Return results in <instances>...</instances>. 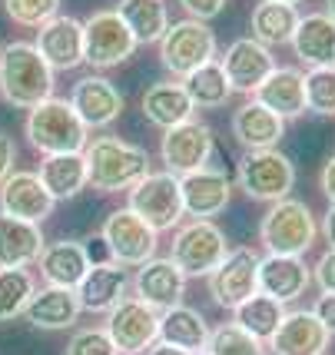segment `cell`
<instances>
[{
	"label": "cell",
	"instance_id": "7bdbcfd3",
	"mask_svg": "<svg viewBox=\"0 0 335 355\" xmlns=\"http://www.w3.org/2000/svg\"><path fill=\"white\" fill-rule=\"evenodd\" d=\"M83 252H87V263H90V266H107V263H113L107 239H103L100 232H96V236H90V239L83 243Z\"/></svg>",
	"mask_w": 335,
	"mask_h": 355
},
{
	"label": "cell",
	"instance_id": "816d5d0a",
	"mask_svg": "<svg viewBox=\"0 0 335 355\" xmlns=\"http://www.w3.org/2000/svg\"><path fill=\"white\" fill-rule=\"evenodd\" d=\"M196 355H209V352H196Z\"/></svg>",
	"mask_w": 335,
	"mask_h": 355
},
{
	"label": "cell",
	"instance_id": "f546056e",
	"mask_svg": "<svg viewBox=\"0 0 335 355\" xmlns=\"http://www.w3.org/2000/svg\"><path fill=\"white\" fill-rule=\"evenodd\" d=\"M139 107L146 113V120L153 126H160V130L193 120V103L186 96L183 83H153L150 90L143 93Z\"/></svg>",
	"mask_w": 335,
	"mask_h": 355
},
{
	"label": "cell",
	"instance_id": "7402d4cb",
	"mask_svg": "<svg viewBox=\"0 0 335 355\" xmlns=\"http://www.w3.org/2000/svg\"><path fill=\"white\" fill-rule=\"evenodd\" d=\"M232 137L243 146L246 153L256 150H275L279 139L286 137V120H279L273 110H266L262 103L249 100L232 113Z\"/></svg>",
	"mask_w": 335,
	"mask_h": 355
},
{
	"label": "cell",
	"instance_id": "74e56055",
	"mask_svg": "<svg viewBox=\"0 0 335 355\" xmlns=\"http://www.w3.org/2000/svg\"><path fill=\"white\" fill-rule=\"evenodd\" d=\"M305 110L319 113V116H335V67H319V70H305Z\"/></svg>",
	"mask_w": 335,
	"mask_h": 355
},
{
	"label": "cell",
	"instance_id": "f6af8a7d",
	"mask_svg": "<svg viewBox=\"0 0 335 355\" xmlns=\"http://www.w3.org/2000/svg\"><path fill=\"white\" fill-rule=\"evenodd\" d=\"M14 163H17V146L10 137H3L0 133V183L14 173Z\"/></svg>",
	"mask_w": 335,
	"mask_h": 355
},
{
	"label": "cell",
	"instance_id": "f35d334b",
	"mask_svg": "<svg viewBox=\"0 0 335 355\" xmlns=\"http://www.w3.org/2000/svg\"><path fill=\"white\" fill-rule=\"evenodd\" d=\"M7 17L20 27H44L46 20H53L60 10V0H3Z\"/></svg>",
	"mask_w": 335,
	"mask_h": 355
},
{
	"label": "cell",
	"instance_id": "44dd1931",
	"mask_svg": "<svg viewBox=\"0 0 335 355\" xmlns=\"http://www.w3.org/2000/svg\"><path fill=\"white\" fill-rule=\"evenodd\" d=\"M312 286V272L302 256H266L259 259V293L275 302H295Z\"/></svg>",
	"mask_w": 335,
	"mask_h": 355
},
{
	"label": "cell",
	"instance_id": "bcb514c9",
	"mask_svg": "<svg viewBox=\"0 0 335 355\" xmlns=\"http://www.w3.org/2000/svg\"><path fill=\"white\" fill-rule=\"evenodd\" d=\"M319 186H322V193L329 196V202H335V153H332V159H329V163L322 166Z\"/></svg>",
	"mask_w": 335,
	"mask_h": 355
},
{
	"label": "cell",
	"instance_id": "60d3db41",
	"mask_svg": "<svg viewBox=\"0 0 335 355\" xmlns=\"http://www.w3.org/2000/svg\"><path fill=\"white\" fill-rule=\"evenodd\" d=\"M180 7H183L186 14H189V20L206 24V20H213V17L223 14L226 0H180Z\"/></svg>",
	"mask_w": 335,
	"mask_h": 355
},
{
	"label": "cell",
	"instance_id": "9a60e30c",
	"mask_svg": "<svg viewBox=\"0 0 335 355\" xmlns=\"http://www.w3.org/2000/svg\"><path fill=\"white\" fill-rule=\"evenodd\" d=\"M0 213L40 226L53 213V196L46 193L37 173H10L0 183Z\"/></svg>",
	"mask_w": 335,
	"mask_h": 355
},
{
	"label": "cell",
	"instance_id": "7a4b0ae2",
	"mask_svg": "<svg viewBox=\"0 0 335 355\" xmlns=\"http://www.w3.org/2000/svg\"><path fill=\"white\" fill-rule=\"evenodd\" d=\"M83 159H87V186H93L96 193L133 189L150 173L146 150L117 137H96L93 143H87Z\"/></svg>",
	"mask_w": 335,
	"mask_h": 355
},
{
	"label": "cell",
	"instance_id": "6da1fadb",
	"mask_svg": "<svg viewBox=\"0 0 335 355\" xmlns=\"http://www.w3.org/2000/svg\"><path fill=\"white\" fill-rule=\"evenodd\" d=\"M0 96L20 110H33L53 96V70L33 44L17 40L0 50Z\"/></svg>",
	"mask_w": 335,
	"mask_h": 355
},
{
	"label": "cell",
	"instance_id": "277c9868",
	"mask_svg": "<svg viewBox=\"0 0 335 355\" xmlns=\"http://www.w3.org/2000/svg\"><path fill=\"white\" fill-rule=\"evenodd\" d=\"M316 219L302 200H279L262 216L259 239L269 256H305L316 243Z\"/></svg>",
	"mask_w": 335,
	"mask_h": 355
},
{
	"label": "cell",
	"instance_id": "4fadbf2b",
	"mask_svg": "<svg viewBox=\"0 0 335 355\" xmlns=\"http://www.w3.org/2000/svg\"><path fill=\"white\" fill-rule=\"evenodd\" d=\"M213 130L203 123V120H186V123L169 126L163 133V143H160V153H163V163H166V173L173 176H189L196 170H206L209 156H213Z\"/></svg>",
	"mask_w": 335,
	"mask_h": 355
},
{
	"label": "cell",
	"instance_id": "b9f144b4",
	"mask_svg": "<svg viewBox=\"0 0 335 355\" xmlns=\"http://www.w3.org/2000/svg\"><path fill=\"white\" fill-rule=\"evenodd\" d=\"M316 286L322 289V295H335V249L319 256V263H316Z\"/></svg>",
	"mask_w": 335,
	"mask_h": 355
},
{
	"label": "cell",
	"instance_id": "5b68a950",
	"mask_svg": "<svg viewBox=\"0 0 335 355\" xmlns=\"http://www.w3.org/2000/svg\"><path fill=\"white\" fill-rule=\"evenodd\" d=\"M229 243L226 232L216 226L213 219H193L176 230V239H173V263L176 269L189 276H213L219 263L226 259Z\"/></svg>",
	"mask_w": 335,
	"mask_h": 355
},
{
	"label": "cell",
	"instance_id": "603a6c76",
	"mask_svg": "<svg viewBox=\"0 0 335 355\" xmlns=\"http://www.w3.org/2000/svg\"><path fill=\"white\" fill-rule=\"evenodd\" d=\"M252 100L273 110L279 120H295L305 113V83L302 70L295 67H275L269 77L259 83V90L252 93Z\"/></svg>",
	"mask_w": 335,
	"mask_h": 355
},
{
	"label": "cell",
	"instance_id": "836d02e7",
	"mask_svg": "<svg viewBox=\"0 0 335 355\" xmlns=\"http://www.w3.org/2000/svg\"><path fill=\"white\" fill-rule=\"evenodd\" d=\"M236 312V319L232 322L239 325V329H246L249 336H256L259 342H269L275 336V329H279V322L286 319V306L282 302H275V299H269V295H249L239 309Z\"/></svg>",
	"mask_w": 335,
	"mask_h": 355
},
{
	"label": "cell",
	"instance_id": "ba28073f",
	"mask_svg": "<svg viewBox=\"0 0 335 355\" xmlns=\"http://www.w3.org/2000/svg\"><path fill=\"white\" fill-rule=\"evenodd\" d=\"M239 189L256 202H279L289 196L295 186V166L286 153L279 150H256L239 159Z\"/></svg>",
	"mask_w": 335,
	"mask_h": 355
},
{
	"label": "cell",
	"instance_id": "f907efd6",
	"mask_svg": "<svg viewBox=\"0 0 335 355\" xmlns=\"http://www.w3.org/2000/svg\"><path fill=\"white\" fill-rule=\"evenodd\" d=\"M279 3H292V7H295V3H302V0H279Z\"/></svg>",
	"mask_w": 335,
	"mask_h": 355
},
{
	"label": "cell",
	"instance_id": "5bb4252c",
	"mask_svg": "<svg viewBox=\"0 0 335 355\" xmlns=\"http://www.w3.org/2000/svg\"><path fill=\"white\" fill-rule=\"evenodd\" d=\"M219 67H223V73L229 80V90L252 96V93L259 90L262 80L275 70V60H273V50L269 46H262L252 37H239V40L229 44L226 57L219 60Z\"/></svg>",
	"mask_w": 335,
	"mask_h": 355
},
{
	"label": "cell",
	"instance_id": "d6a6232c",
	"mask_svg": "<svg viewBox=\"0 0 335 355\" xmlns=\"http://www.w3.org/2000/svg\"><path fill=\"white\" fill-rule=\"evenodd\" d=\"M295 27H299V10L292 3L259 0L256 10H252V40H259L262 46L292 44Z\"/></svg>",
	"mask_w": 335,
	"mask_h": 355
},
{
	"label": "cell",
	"instance_id": "3957f363",
	"mask_svg": "<svg viewBox=\"0 0 335 355\" xmlns=\"http://www.w3.org/2000/svg\"><path fill=\"white\" fill-rule=\"evenodd\" d=\"M27 137H31L33 150H40L44 156L83 153L87 143H90L87 139V126L80 123V116L70 107V100H57V96H50L40 107L31 110Z\"/></svg>",
	"mask_w": 335,
	"mask_h": 355
},
{
	"label": "cell",
	"instance_id": "8992f818",
	"mask_svg": "<svg viewBox=\"0 0 335 355\" xmlns=\"http://www.w3.org/2000/svg\"><path fill=\"white\" fill-rule=\"evenodd\" d=\"M216 33L199 24V20H180V24H169V31L160 40V63L166 67L173 77H189L193 70L206 67L216 60Z\"/></svg>",
	"mask_w": 335,
	"mask_h": 355
},
{
	"label": "cell",
	"instance_id": "52a82bcc",
	"mask_svg": "<svg viewBox=\"0 0 335 355\" xmlns=\"http://www.w3.org/2000/svg\"><path fill=\"white\" fill-rule=\"evenodd\" d=\"M146 226L156 232H166L180 226L183 213V193H180V176L173 173H146L133 189H130V206Z\"/></svg>",
	"mask_w": 335,
	"mask_h": 355
},
{
	"label": "cell",
	"instance_id": "c3c4849f",
	"mask_svg": "<svg viewBox=\"0 0 335 355\" xmlns=\"http://www.w3.org/2000/svg\"><path fill=\"white\" fill-rule=\"evenodd\" d=\"M146 355H189V352H183V349H173V345H163V342H160V345H153Z\"/></svg>",
	"mask_w": 335,
	"mask_h": 355
},
{
	"label": "cell",
	"instance_id": "ab89813d",
	"mask_svg": "<svg viewBox=\"0 0 335 355\" xmlns=\"http://www.w3.org/2000/svg\"><path fill=\"white\" fill-rule=\"evenodd\" d=\"M67 355H120V352L110 342L107 329H80V332H74V339L67 342Z\"/></svg>",
	"mask_w": 335,
	"mask_h": 355
},
{
	"label": "cell",
	"instance_id": "4dcf8cb0",
	"mask_svg": "<svg viewBox=\"0 0 335 355\" xmlns=\"http://www.w3.org/2000/svg\"><path fill=\"white\" fill-rule=\"evenodd\" d=\"M37 176L46 186V193L53 196V202L74 200L80 189H87V159H83V153L44 156Z\"/></svg>",
	"mask_w": 335,
	"mask_h": 355
},
{
	"label": "cell",
	"instance_id": "d590c367",
	"mask_svg": "<svg viewBox=\"0 0 335 355\" xmlns=\"http://www.w3.org/2000/svg\"><path fill=\"white\" fill-rule=\"evenodd\" d=\"M37 282L27 269H0V322H10L27 309Z\"/></svg>",
	"mask_w": 335,
	"mask_h": 355
},
{
	"label": "cell",
	"instance_id": "7c38bea8",
	"mask_svg": "<svg viewBox=\"0 0 335 355\" xmlns=\"http://www.w3.org/2000/svg\"><path fill=\"white\" fill-rule=\"evenodd\" d=\"M259 293V256L249 246H236L226 252L209 276V295L219 309H239L249 295Z\"/></svg>",
	"mask_w": 335,
	"mask_h": 355
},
{
	"label": "cell",
	"instance_id": "e0dca14e",
	"mask_svg": "<svg viewBox=\"0 0 335 355\" xmlns=\"http://www.w3.org/2000/svg\"><path fill=\"white\" fill-rule=\"evenodd\" d=\"M33 46L50 70H74L83 63V24L74 17L57 14L37 31Z\"/></svg>",
	"mask_w": 335,
	"mask_h": 355
},
{
	"label": "cell",
	"instance_id": "cb8c5ba5",
	"mask_svg": "<svg viewBox=\"0 0 335 355\" xmlns=\"http://www.w3.org/2000/svg\"><path fill=\"white\" fill-rule=\"evenodd\" d=\"M46 239L37 223L0 213V269H27L40 259Z\"/></svg>",
	"mask_w": 335,
	"mask_h": 355
},
{
	"label": "cell",
	"instance_id": "4316f807",
	"mask_svg": "<svg viewBox=\"0 0 335 355\" xmlns=\"http://www.w3.org/2000/svg\"><path fill=\"white\" fill-rule=\"evenodd\" d=\"M80 299H76V289H57V286H46V289H37L27 302V322L33 329H46V332H60V329H70L80 315Z\"/></svg>",
	"mask_w": 335,
	"mask_h": 355
},
{
	"label": "cell",
	"instance_id": "2e32d148",
	"mask_svg": "<svg viewBox=\"0 0 335 355\" xmlns=\"http://www.w3.org/2000/svg\"><path fill=\"white\" fill-rule=\"evenodd\" d=\"M70 107L76 110L80 123L87 126V130H103V126L120 120L123 96L107 77H83L74 83Z\"/></svg>",
	"mask_w": 335,
	"mask_h": 355
},
{
	"label": "cell",
	"instance_id": "d4e9b609",
	"mask_svg": "<svg viewBox=\"0 0 335 355\" xmlns=\"http://www.w3.org/2000/svg\"><path fill=\"white\" fill-rule=\"evenodd\" d=\"M292 50L309 70L335 67V20L325 14L299 17V27L292 33Z\"/></svg>",
	"mask_w": 335,
	"mask_h": 355
},
{
	"label": "cell",
	"instance_id": "484cf974",
	"mask_svg": "<svg viewBox=\"0 0 335 355\" xmlns=\"http://www.w3.org/2000/svg\"><path fill=\"white\" fill-rule=\"evenodd\" d=\"M126 269L117 263L107 266H90L83 282L76 286V299H80V309L87 312H110L113 306H120L126 299Z\"/></svg>",
	"mask_w": 335,
	"mask_h": 355
},
{
	"label": "cell",
	"instance_id": "83f0119b",
	"mask_svg": "<svg viewBox=\"0 0 335 355\" xmlns=\"http://www.w3.org/2000/svg\"><path fill=\"white\" fill-rule=\"evenodd\" d=\"M37 263H40V276L46 279V286H57V289H76L90 269L83 243H70V239L46 243Z\"/></svg>",
	"mask_w": 335,
	"mask_h": 355
},
{
	"label": "cell",
	"instance_id": "8fae6325",
	"mask_svg": "<svg viewBox=\"0 0 335 355\" xmlns=\"http://www.w3.org/2000/svg\"><path fill=\"white\" fill-rule=\"evenodd\" d=\"M100 236L107 239L110 246V256H113V263L117 266H143L156 259V236L160 232L146 226L143 219L133 213V209H117V213H110L107 223H103V230Z\"/></svg>",
	"mask_w": 335,
	"mask_h": 355
},
{
	"label": "cell",
	"instance_id": "8d00e7d4",
	"mask_svg": "<svg viewBox=\"0 0 335 355\" xmlns=\"http://www.w3.org/2000/svg\"><path fill=\"white\" fill-rule=\"evenodd\" d=\"M206 352L209 355H269V345L259 342L256 336H249L236 322H223L216 329H209Z\"/></svg>",
	"mask_w": 335,
	"mask_h": 355
},
{
	"label": "cell",
	"instance_id": "ffe728a7",
	"mask_svg": "<svg viewBox=\"0 0 335 355\" xmlns=\"http://www.w3.org/2000/svg\"><path fill=\"white\" fill-rule=\"evenodd\" d=\"M180 193H183V213L193 219H213L229 206V193L232 183L223 170H196L180 180Z\"/></svg>",
	"mask_w": 335,
	"mask_h": 355
},
{
	"label": "cell",
	"instance_id": "1f68e13d",
	"mask_svg": "<svg viewBox=\"0 0 335 355\" xmlns=\"http://www.w3.org/2000/svg\"><path fill=\"white\" fill-rule=\"evenodd\" d=\"M117 14H120V20L130 27L137 46L139 44H160L163 33L169 31L166 0H120Z\"/></svg>",
	"mask_w": 335,
	"mask_h": 355
},
{
	"label": "cell",
	"instance_id": "d6986e66",
	"mask_svg": "<svg viewBox=\"0 0 335 355\" xmlns=\"http://www.w3.org/2000/svg\"><path fill=\"white\" fill-rule=\"evenodd\" d=\"M332 336L325 332V325L316 319V312H286V319L279 322L275 336L266 345L275 355H325Z\"/></svg>",
	"mask_w": 335,
	"mask_h": 355
},
{
	"label": "cell",
	"instance_id": "f1b7e54d",
	"mask_svg": "<svg viewBox=\"0 0 335 355\" xmlns=\"http://www.w3.org/2000/svg\"><path fill=\"white\" fill-rule=\"evenodd\" d=\"M160 342L173 345V349H183V352L196 355L206 352V342H209V325L189 306H173L160 315Z\"/></svg>",
	"mask_w": 335,
	"mask_h": 355
},
{
	"label": "cell",
	"instance_id": "7dc6e473",
	"mask_svg": "<svg viewBox=\"0 0 335 355\" xmlns=\"http://www.w3.org/2000/svg\"><path fill=\"white\" fill-rule=\"evenodd\" d=\"M322 236H325L329 249H335V202L329 206V213H325V219H322Z\"/></svg>",
	"mask_w": 335,
	"mask_h": 355
},
{
	"label": "cell",
	"instance_id": "e575fe53",
	"mask_svg": "<svg viewBox=\"0 0 335 355\" xmlns=\"http://www.w3.org/2000/svg\"><path fill=\"white\" fill-rule=\"evenodd\" d=\"M183 90L186 96H189V103H193V110H216L223 107L229 100V80L226 73H223V67H219V60L206 63V67H199V70H193L189 77L183 80Z\"/></svg>",
	"mask_w": 335,
	"mask_h": 355
},
{
	"label": "cell",
	"instance_id": "30bf717a",
	"mask_svg": "<svg viewBox=\"0 0 335 355\" xmlns=\"http://www.w3.org/2000/svg\"><path fill=\"white\" fill-rule=\"evenodd\" d=\"M107 336L120 355H143L150 352L160 339V312L133 299H123L107 315Z\"/></svg>",
	"mask_w": 335,
	"mask_h": 355
},
{
	"label": "cell",
	"instance_id": "ee69618b",
	"mask_svg": "<svg viewBox=\"0 0 335 355\" xmlns=\"http://www.w3.org/2000/svg\"><path fill=\"white\" fill-rule=\"evenodd\" d=\"M316 319L325 325V332L335 336V295H319V302H316Z\"/></svg>",
	"mask_w": 335,
	"mask_h": 355
},
{
	"label": "cell",
	"instance_id": "681fc988",
	"mask_svg": "<svg viewBox=\"0 0 335 355\" xmlns=\"http://www.w3.org/2000/svg\"><path fill=\"white\" fill-rule=\"evenodd\" d=\"M325 17H329V20H335V0H325Z\"/></svg>",
	"mask_w": 335,
	"mask_h": 355
},
{
	"label": "cell",
	"instance_id": "ac0fdd59",
	"mask_svg": "<svg viewBox=\"0 0 335 355\" xmlns=\"http://www.w3.org/2000/svg\"><path fill=\"white\" fill-rule=\"evenodd\" d=\"M133 289H137L139 302L153 306L156 312H166L173 306H183L186 276L176 269L173 259H150L137 269Z\"/></svg>",
	"mask_w": 335,
	"mask_h": 355
},
{
	"label": "cell",
	"instance_id": "9c48e42d",
	"mask_svg": "<svg viewBox=\"0 0 335 355\" xmlns=\"http://www.w3.org/2000/svg\"><path fill=\"white\" fill-rule=\"evenodd\" d=\"M133 50L137 40L117 10H96L90 20H83V63H90L93 70L120 67L133 57Z\"/></svg>",
	"mask_w": 335,
	"mask_h": 355
}]
</instances>
